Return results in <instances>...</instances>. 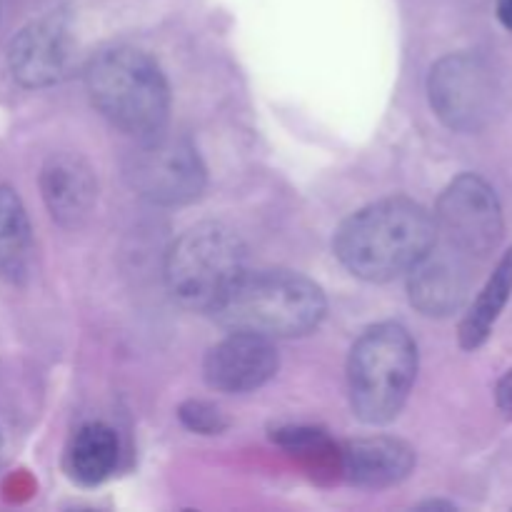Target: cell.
Listing matches in <instances>:
<instances>
[{
  "label": "cell",
  "instance_id": "6da1fadb",
  "mask_svg": "<svg viewBox=\"0 0 512 512\" xmlns=\"http://www.w3.org/2000/svg\"><path fill=\"white\" fill-rule=\"evenodd\" d=\"M433 243V215L415 200L388 198L350 215L333 248L355 278L385 283L408 273Z\"/></svg>",
  "mask_w": 512,
  "mask_h": 512
},
{
  "label": "cell",
  "instance_id": "7a4b0ae2",
  "mask_svg": "<svg viewBox=\"0 0 512 512\" xmlns=\"http://www.w3.org/2000/svg\"><path fill=\"white\" fill-rule=\"evenodd\" d=\"M320 285L290 270H245L210 313L230 333L293 338L318 328L325 318Z\"/></svg>",
  "mask_w": 512,
  "mask_h": 512
},
{
  "label": "cell",
  "instance_id": "3957f363",
  "mask_svg": "<svg viewBox=\"0 0 512 512\" xmlns=\"http://www.w3.org/2000/svg\"><path fill=\"white\" fill-rule=\"evenodd\" d=\"M85 88L103 118L138 140L168 123V80L143 50L128 45L100 50L85 68Z\"/></svg>",
  "mask_w": 512,
  "mask_h": 512
},
{
  "label": "cell",
  "instance_id": "277c9868",
  "mask_svg": "<svg viewBox=\"0 0 512 512\" xmlns=\"http://www.w3.org/2000/svg\"><path fill=\"white\" fill-rule=\"evenodd\" d=\"M418 373V348L398 323L365 330L350 350L348 390L353 413L368 425H385L403 410Z\"/></svg>",
  "mask_w": 512,
  "mask_h": 512
},
{
  "label": "cell",
  "instance_id": "5b68a950",
  "mask_svg": "<svg viewBox=\"0 0 512 512\" xmlns=\"http://www.w3.org/2000/svg\"><path fill=\"white\" fill-rule=\"evenodd\" d=\"M245 273V245L235 230L200 223L185 230L168 250L165 283L183 308L213 310Z\"/></svg>",
  "mask_w": 512,
  "mask_h": 512
},
{
  "label": "cell",
  "instance_id": "8992f818",
  "mask_svg": "<svg viewBox=\"0 0 512 512\" xmlns=\"http://www.w3.org/2000/svg\"><path fill=\"white\" fill-rule=\"evenodd\" d=\"M428 95L435 115L458 133L490 128L508 108V80L493 60L453 53L430 70Z\"/></svg>",
  "mask_w": 512,
  "mask_h": 512
},
{
  "label": "cell",
  "instance_id": "52a82bcc",
  "mask_svg": "<svg viewBox=\"0 0 512 512\" xmlns=\"http://www.w3.org/2000/svg\"><path fill=\"white\" fill-rule=\"evenodd\" d=\"M128 185L153 205H188L205 190V165L198 150L183 135L158 130L140 138L125 163Z\"/></svg>",
  "mask_w": 512,
  "mask_h": 512
},
{
  "label": "cell",
  "instance_id": "ba28073f",
  "mask_svg": "<svg viewBox=\"0 0 512 512\" xmlns=\"http://www.w3.org/2000/svg\"><path fill=\"white\" fill-rule=\"evenodd\" d=\"M433 220L435 238L470 260L493 253L503 238L500 200L478 175L455 178L440 195Z\"/></svg>",
  "mask_w": 512,
  "mask_h": 512
},
{
  "label": "cell",
  "instance_id": "9c48e42d",
  "mask_svg": "<svg viewBox=\"0 0 512 512\" xmlns=\"http://www.w3.org/2000/svg\"><path fill=\"white\" fill-rule=\"evenodd\" d=\"M75 50L78 43L65 15L50 13L15 35L8 50L10 73L23 88H48L68 78Z\"/></svg>",
  "mask_w": 512,
  "mask_h": 512
},
{
  "label": "cell",
  "instance_id": "30bf717a",
  "mask_svg": "<svg viewBox=\"0 0 512 512\" xmlns=\"http://www.w3.org/2000/svg\"><path fill=\"white\" fill-rule=\"evenodd\" d=\"M473 283V260L435 238L408 270L410 303L425 315H450L465 303Z\"/></svg>",
  "mask_w": 512,
  "mask_h": 512
},
{
  "label": "cell",
  "instance_id": "8fae6325",
  "mask_svg": "<svg viewBox=\"0 0 512 512\" xmlns=\"http://www.w3.org/2000/svg\"><path fill=\"white\" fill-rule=\"evenodd\" d=\"M278 350L268 338L233 333L205 355L203 373L210 388L220 393H250L278 373Z\"/></svg>",
  "mask_w": 512,
  "mask_h": 512
},
{
  "label": "cell",
  "instance_id": "7c38bea8",
  "mask_svg": "<svg viewBox=\"0 0 512 512\" xmlns=\"http://www.w3.org/2000/svg\"><path fill=\"white\" fill-rule=\"evenodd\" d=\"M40 193L55 223L73 230L93 213L98 183L88 160L75 153H55L43 165Z\"/></svg>",
  "mask_w": 512,
  "mask_h": 512
},
{
  "label": "cell",
  "instance_id": "4fadbf2b",
  "mask_svg": "<svg viewBox=\"0 0 512 512\" xmlns=\"http://www.w3.org/2000/svg\"><path fill=\"white\" fill-rule=\"evenodd\" d=\"M345 478L360 488H388L410 475L415 453L408 443L388 435L348 440L340 450Z\"/></svg>",
  "mask_w": 512,
  "mask_h": 512
},
{
  "label": "cell",
  "instance_id": "5bb4252c",
  "mask_svg": "<svg viewBox=\"0 0 512 512\" xmlns=\"http://www.w3.org/2000/svg\"><path fill=\"white\" fill-rule=\"evenodd\" d=\"M120 443L113 428L103 423H88L70 440L65 465L75 483L93 488L108 480L118 465Z\"/></svg>",
  "mask_w": 512,
  "mask_h": 512
},
{
  "label": "cell",
  "instance_id": "9a60e30c",
  "mask_svg": "<svg viewBox=\"0 0 512 512\" xmlns=\"http://www.w3.org/2000/svg\"><path fill=\"white\" fill-rule=\"evenodd\" d=\"M33 263V230L23 200L13 188L0 185V275L13 283L28 278Z\"/></svg>",
  "mask_w": 512,
  "mask_h": 512
},
{
  "label": "cell",
  "instance_id": "2e32d148",
  "mask_svg": "<svg viewBox=\"0 0 512 512\" xmlns=\"http://www.w3.org/2000/svg\"><path fill=\"white\" fill-rule=\"evenodd\" d=\"M512 295V248L503 255L495 273L490 275L488 285L480 290L475 303L470 305L468 315L460 323V345L465 350H475L488 340L490 330L498 323L500 313L508 305Z\"/></svg>",
  "mask_w": 512,
  "mask_h": 512
},
{
  "label": "cell",
  "instance_id": "e0dca14e",
  "mask_svg": "<svg viewBox=\"0 0 512 512\" xmlns=\"http://www.w3.org/2000/svg\"><path fill=\"white\" fill-rule=\"evenodd\" d=\"M178 415L185 428L200 435H218L228 428L225 415L213 403H205V400H188V403L180 405Z\"/></svg>",
  "mask_w": 512,
  "mask_h": 512
},
{
  "label": "cell",
  "instance_id": "ac0fdd59",
  "mask_svg": "<svg viewBox=\"0 0 512 512\" xmlns=\"http://www.w3.org/2000/svg\"><path fill=\"white\" fill-rule=\"evenodd\" d=\"M498 408L503 410L508 418H512V370L505 373V378L498 383Z\"/></svg>",
  "mask_w": 512,
  "mask_h": 512
},
{
  "label": "cell",
  "instance_id": "d6986e66",
  "mask_svg": "<svg viewBox=\"0 0 512 512\" xmlns=\"http://www.w3.org/2000/svg\"><path fill=\"white\" fill-rule=\"evenodd\" d=\"M495 8H498L500 23H503L508 30H512V0H498Z\"/></svg>",
  "mask_w": 512,
  "mask_h": 512
}]
</instances>
